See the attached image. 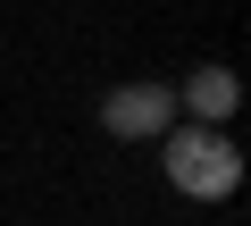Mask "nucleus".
Returning a JSON list of instances; mask_svg holds the SVG:
<instances>
[{"mask_svg":"<svg viewBox=\"0 0 251 226\" xmlns=\"http://www.w3.org/2000/svg\"><path fill=\"white\" fill-rule=\"evenodd\" d=\"M159 168H168V184L184 201H226L243 184V151H234L226 126H168L159 134Z\"/></svg>","mask_w":251,"mask_h":226,"instance_id":"nucleus-1","label":"nucleus"},{"mask_svg":"<svg viewBox=\"0 0 251 226\" xmlns=\"http://www.w3.org/2000/svg\"><path fill=\"white\" fill-rule=\"evenodd\" d=\"M168 126H176V84H159V75H134L100 100V134H117V143H159Z\"/></svg>","mask_w":251,"mask_h":226,"instance_id":"nucleus-2","label":"nucleus"},{"mask_svg":"<svg viewBox=\"0 0 251 226\" xmlns=\"http://www.w3.org/2000/svg\"><path fill=\"white\" fill-rule=\"evenodd\" d=\"M176 109H193V126H226L234 109H243V84H234V67H193L184 84H176Z\"/></svg>","mask_w":251,"mask_h":226,"instance_id":"nucleus-3","label":"nucleus"}]
</instances>
